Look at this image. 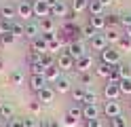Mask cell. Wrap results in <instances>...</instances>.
Segmentation results:
<instances>
[{
  "mask_svg": "<svg viewBox=\"0 0 131 127\" xmlns=\"http://www.w3.org/2000/svg\"><path fill=\"white\" fill-rule=\"evenodd\" d=\"M15 8H17V17H21L23 23L34 19V4H32V0H21L19 4H15Z\"/></svg>",
  "mask_w": 131,
  "mask_h": 127,
  "instance_id": "1",
  "label": "cell"
},
{
  "mask_svg": "<svg viewBox=\"0 0 131 127\" xmlns=\"http://www.w3.org/2000/svg\"><path fill=\"white\" fill-rule=\"evenodd\" d=\"M102 64H106V66H118L121 64V51L118 49H112V47H108L106 51H102Z\"/></svg>",
  "mask_w": 131,
  "mask_h": 127,
  "instance_id": "2",
  "label": "cell"
},
{
  "mask_svg": "<svg viewBox=\"0 0 131 127\" xmlns=\"http://www.w3.org/2000/svg\"><path fill=\"white\" fill-rule=\"evenodd\" d=\"M66 53H68V55L76 62V59H80L83 55H87V47H85V42H68Z\"/></svg>",
  "mask_w": 131,
  "mask_h": 127,
  "instance_id": "3",
  "label": "cell"
},
{
  "mask_svg": "<svg viewBox=\"0 0 131 127\" xmlns=\"http://www.w3.org/2000/svg\"><path fill=\"white\" fill-rule=\"evenodd\" d=\"M104 114L108 116V119L121 116V114H123V106H121V102H118V100H108V102L104 104Z\"/></svg>",
  "mask_w": 131,
  "mask_h": 127,
  "instance_id": "4",
  "label": "cell"
},
{
  "mask_svg": "<svg viewBox=\"0 0 131 127\" xmlns=\"http://www.w3.org/2000/svg\"><path fill=\"white\" fill-rule=\"evenodd\" d=\"M74 64H76L74 59H72L68 53H66V51H61V53L57 55V64H55V66L59 68L61 72H70V70H74Z\"/></svg>",
  "mask_w": 131,
  "mask_h": 127,
  "instance_id": "5",
  "label": "cell"
},
{
  "mask_svg": "<svg viewBox=\"0 0 131 127\" xmlns=\"http://www.w3.org/2000/svg\"><path fill=\"white\" fill-rule=\"evenodd\" d=\"M32 4H34V17H38V21L51 17V6H49L47 2H42V0H34Z\"/></svg>",
  "mask_w": 131,
  "mask_h": 127,
  "instance_id": "6",
  "label": "cell"
},
{
  "mask_svg": "<svg viewBox=\"0 0 131 127\" xmlns=\"http://www.w3.org/2000/svg\"><path fill=\"white\" fill-rule=\"evenodd\" d=\"M91 68H93V57L89 55V53L83 55L80 59H76V64H74V70H76L78 74H85V72L91 70Z\"/></svg>",
  "mask_w": 131,
  "mask_h": 127,
  "instance_id": "7",
  "label": "cell"
},
{
  "mask_svg": "<svg viewBox=\"0 0 131 127\" xmlns=\"http://www.w3.org/2000/svg\"><path fill=\"white\" fill-rule=\"evenodd\" d=\"M23 28H26V38H30V40H34V38H38L40 34H42V30H40V21H26L23 23Z\"/></svg>",
  "mask_w": 131,
  "mask_h": 127,
  "instance_id": "8",
  "label": "cell"
},
{
  "mask_svg": "<svg viewBox=\"0 0 131 127\" xmlns=\"http://www.w3.org/2000/svg\"><path fill=\"white\" fill-rule=\"evenodd\" d=\"M89 42H91V49H93V51H100V53L110 47V42H108V38H106V34H104V32H97V36L91 38Z\"/></svg>",
  "mask_w": 131,
  "mask_h": 127,
  "instance_id": "9",
  "label": "cell"
},
{
  "mask_svg": "<svg viewBox=\"0 0 131 127\" xmlns=\"http://www.w3.org/2000/svg\"><path fill=\"white\" fill-rule=\"evenodd\" d=\"M89 25H91L95 32H106V30H108L106 15H91V17H89Z\"/></svg>",
  "mask_w": 131,
  "mask_h": 127,
  "instance_id": "10",
  "label": "cell"
},
{
  "mask_svg": "<svg viewBox=\"0 0 131 127\" xmlns=\"http://www.w3.org/2000/svg\"><path fill=\"white\" fill-rule=\"evenodd\" d=\"M36 95H38V102H40V104H53V102H55V95H57V91H55L53 87H45L42 91H38Z\"/></svg>",
  "mask_w": 131,
  "mask_h": 127,
  "instance_id": "11",
  "label": "cell"
},
{
  "mask_svg": "<svg viewBox=\"0 0 131 127\" xmlns=\"http://www.w3.org/2000/svg\"><path fill=\"white\" fill-rule=\"evenodd\" d=\"M28 83H30V89L32 91H42L45 87H49V83L45 81V74L42 76H34V74H30V79H28Z\"/></svg>",
  "mask_w": 131,
  "mask_h": 127,
  "instance_id": "12",
  "label": "cell"
},
{
  "mask_svg": "<svg viewBox=\"0 0 131 127\" xmlns=\"http://www.w3.org/2000/svg\"><path fill=\"white\" fill-rule=\"evenodd\" d=\"M15 17H17V8H15L13 4H4L2 8H0V19H2V21L13 23V21H15Z\"/></svg>",
  "mask_w": 131,
  "mask_h": 127,
  "instance_id": "13",
  "label": "cell"
},
{
  "mask_svg": "<svg viewBox=\"0 0 131 127\" xmlns=\"http://www.w3.org/2000/svg\"><path fill=\"white\" fill-rule=\"evenodd\" d=\"M30 47H32V53H40V55H45L49 53V49H47V40L42 36H38L34 40H30Z\"/></svg>",
  "mask_w": 131,
  "mask_h": 127,
  "instance_id": "14",
  "label": "cell"
},
{
  "mask_svg": "<svg viewBox=\"0 0 131 127\" xmlns=\"http://www.w3.org/2000/svg\"><path fill=\"white\" fill-rule=\"evenodd\" d=\"M104 95H106V100H118V97H121V89H118V85H114V83H108V81H106V85H104Z\"/></svg>",
  "mask_w": 131,
  "mask_h": 127,
  "instance_id": "15",
  "label": "cell"
},
{
  "mask_svg": "<svg viewBox=\"0 0 131 127\" xmlns=\"http://www.w3.org/2000/svg\"><path fill=\"white\" fill-rule=\"evenodd\" d=\"M83 119H85V121L100 119V108H97V104H85L83 106Z\"/></svg>",
  "mask_w": 131,
  "mask_h": 127,
  "instance_id": "16",
  "label": "cell"
},
{
  "mask_svg": "<svg viewBox=\"0 0 131 127\" xmlns=\"http://www.w3.org/2000/svg\"><path fill=\"white\" fill-rule=\"evenodd\" d=\"M57 93H68V91H72V81L68 79V76H59V81L55 83V87H53Z\"/></svg>",
  "mask_w": 131,
  "mask_h": 127,
  "instance_id": "17",
  "label": "cell"
},
{
  "mask_svg": "<svg viewBox=\"0 0 131 127\" xmlns=\"http://www.w3.org/2000/svg\"><path fill=\"white\" fill-rule=\"evenodd\" d=\"M40 30L42 34H57V23L53 17H47V19H40Z\"/></svg>",
  "mask_w": 131,
  "mask_h": 127,
  "instance_id": "18",
  "label": "cell"
},
{
  "mask_svg": "<svg viewBox=\"0 0 131 127\" xmlns=\"http://www.w3.org/2000/svg\"><path fill=\"white\" fill-rule=\"evenodd\" d=\"M59 76H61V70H59V68H57V66H51V68H47V70H45V81L47 83H57V81H59Z\"/></svg>",
  "mask_w": 131,
  "mask_h": 127,
  "instance_id": "19",
  "label": "cell"
},
{
  "mask_svg": "<svg viewBox=\"0 0 131 127\" xmlns=\"http://www.w3.org/2000/svg\"><path fill=\"white\" fill-rule=\"evenodd\" d=\"M23 81H26V74H23V70H19V68H15V70L9 72V83L11 85H23Z\"/></svg>",
  "mask_w": 131,
  "mask_h": 127,
  "instance_id": "20",
  "label": "cell"
},
{
  "mask_svg": "<svg viewBox=\"0 0 131 127\" xmlns=\"http://www.w3.org/2000/svg\"><path fill=\"white\" fill-rule=\"evenodd\" d=\"M68 6H66V2L63 0H59V2H57L55 6H51V17L55 19V17H68Z\"/></svg>",
  "mask_w": 131,
  "mask_h": 127,
  "instance_id": "21",
  "label": "cell"
},
{
  "mask_svg": "<svg viewBox=\"0 0 131 127\" xmlns=\"http://www.w3.org/2000/svg\"><path fill=\"white\" fill-rule=\"evenodd\" d=\"M70 93H72V100H74L76 104H85V97H87V89L85 87H74Z\"/></svg>",
  "mask_w": 131,
  "mask_h": 127,
  "instance_id": "22",
  "label": "cell"
},
{
  "mask_svg": "<svg viewBox=\"0 0 131 127\" xmlns=\"http://www.w3.org/2000/svg\"><path fill=\"white\" fill-rule=\"evenodd\" d=\"M11 34L15 38H26V28H23L21 21H13L11 23Z\"/></svg>",
  "mask_w": 131,
  "mask_h": 127,
  "instance_id": "23",
  "label": "cell"
},
{
  "mask_svg": "<svg viewBox=\"0 0 131 127\" xmlns=\"http://www.w3.org/2000/svg\"><path fill=\"white\" fill-rule=\"evenodd\" d=\"M110 72H112V66H106V64H102V62L95 66V74L102 76V79H106V81L110 79Z\"/></svg>",
  "mask_w": 131,
  "mask_h": 127,
  "instance_id": "24",
  "label": "cell"
},
{
  "mask_svg": "<svg viewBox=\"0 0 131 127\" xmlns=\"http://www.w3.org/2000/svg\"><path fill=\"white\" fill-rule=\"evenodd\" d=\"M0 119H2V121H6V123L13 119V106H11V104H6V102L2 104V108H0Z\"/></svg>",
  "mask_w": 131,
  "mask_h": 127,
  "instance_id": "25",
  "label": "cell"
},
{
  "mask_svg": "<svg viewBox=\"0 0 131 127\" xmlns=\"http://www.w3.org/2000/svg\"><path fill=\"white\" fill-rule=\"evenodd\" d=\"M87 8H89V0H72V11H74L76 15L87 11Z\"/></svg>",
  "mask_w": 131,
  "mask_h": 127,
  "instance_id": "26",
  "label": "cell"
},
{
  "mask_svg": "<svg viewBox=\"0 0 131 127\" xmlns=\"http://www.w3.org/2000/svg\"><path fill=\"white\" fill-rule=\"evenodd\" d=\"M87 11L91 13V15H106L104 13V6L97 2V0H89V8H87Z\"/></svg>",
  "mask_w": 131,
  "mask_h": 127,
  "instance_id": "27",
  "label": "cell"
},
{
  "mask_svg": "<svg viewBox=\"0 0 131 127\" xmlns=\"http://www.w3.org/2000/svg\"><path fill=\"white\" fill-rule=\"evenodd\" d=\"M116 47H118V51H131V38L127 36V34H123L121 40L116 42Z\"/></svg>",
  "mask_w": 131,
  "mask_h": 127,
  "instance_id": "28",
  "label": "cell"
},
{
  "mask_svg": "<svg viewBox=\"0 0 131 127\" xmlns=\"http://www.w3.org/2000/svg\"><path fill=\"white\" fill-rule=\"evenodd\" d=\"M106 21H108V30H116L121 25V15H106Z\"/></svg>",
  "mask_w": 131,
  "mask_h": 127,
  "instance_id": "29",
  "label": "cell"
},
{
  "mask_svg": "<svg viewBox=\"0 0 131 127\" xmlns=\"http://www.w3.org/2000/svg\"><path fill=\"white\" fill-rule=\"evenodd\" d=\"M118 89H121V95H131V79H123L118 83Z\"/></svg>",
  "mask_w": 131,
  "mask_h": 127,
  "instance_id": "30",
  "label": "cell"
},
{
  "mask_svg": "<svg viewBox=\"0 0 131 127\" xmlns=\"http://www.w3.org/2000/svg\"><path fill=\"white\" fill-rule=\"evenodd\" d=\"M55 64H57V55H53V53H45L42 55V66L45 68H51Z\"/></svg>",
  "mask_w": 131,
  "mask_h": 127,
  "instance_id": "31",
  "label": "cell"
},
{
  "mask_svg": "<svg viewBox=\"0 0 131 127\" xmlns=\"http://www.w3.org/2000/svg\"><path fill=\"white\" fill-rule=\"evenodd\" d=\"M45 70H47V68H45L42 64H40V62H36V64H30V72L34 74V76H42V74H45Z\"/></svg>",
  "mask_w": 131,
  "mask_h": 127,
  "instance_id": "32",
  "label": "cell"
},
{
  "mask_svg": "<svg viewBox=\"0 0 131 127\" xmlns=\"http://www.w3.org/2000/svg\"><path fill=\"white\" fill-rule=\"evenodd\" d=\"M110 127H127V116H125V114H121V116L110 119Z\"/></svg>",
  "mask_w": 131,
  "mask_h": 127,
  "instance_id": "33",
  "label": "cell"
},
{
  "mask_svg": "<svg viewBox=\"0 0 131 127\" xmlns=\"http://www.w3.org/2000/svg\"><path fill=\"white\" fill-rule=\"evenodd\" d=\"M104 34H106V38H108V42H118V40H121V36H123L118 30H106Z\"/></svg>",
  "mask_w": 131,
  "mask_h": 127,
  "instance_id": "34",
  "label": "cell"
},
{
  "mask_svg": "<svg viewBox=\"0 0 131 127\" xmlns=\"http://www.w3.org/2000/svg\"><path fill=\"white\" fill-rule=\"evenodd\" d=\"M118 74H121V81L123 79H131V66H127V64H118Z\"/></svg>",
  "mask_w": 131,
  "mask_h": 127,
  "instance_id": "35",
  "label": "cell"
},
{
  "mask_svg": "<svg viewBox=\"0 0 131 127\" xmlns=\"http://www.w3.org/2000/svg\"><path fill=\"white\" fill-rule=\"evenodd\" d=\"M78 81H80V85H83L85 89H89V85L93 83V76L89 74V72H85V74H78Z\"/></svg>",
  "mask_w": 131,
  "mask_h": 127,
  "instance_id": "36",
  "label": "cell"
},
{
  "mask_svg": "<svg viewBox=\"0 0 131 127\" xmlns=\"http://www.w3.org/2000/svg\"><path fill=\"white\" fill-rule=\"evenodd\" d=\"M28 108H30V112H32V116H38L40 112H42V104H40L38 100H36V102H32V104H30Z\"/></svg>",
  "mask_w": 131,
  "mask_h": 127,
  "instance_id": "37",
  "label": "cell"
},
{
  "mask_svg": "<svg viewBox=\"0 0 131 127\" xmlns=\"http://www.w3.org/2000/svg\"><path fill=\"white\" fill-rule=\"evenodd\" d=\"M66 114H70L72 119H76V121H78V119H83V106H80V108H78V106H72Z\"/></svg>",
  "mask_w": 131,
  "mask_h": 127,
  "instance_id": "38",
  "label": "cell"
},
{
  "mask_svg": "<svg viewBox=\"0 0 131 127\" xmlns=\"http://www.w3.org/2000/svg\"><path fill=\"white\" fill-rule=\"evenodd\" d=\"M23 127H40V123L36 116H26L23 119Z\"/></svg>",
  "mask_w": 131,
  "mask_h": 127,
  "instance_id": "39",
  "label": "cell"
},
{
  "mask_svg": "<svg viewBox=\"0 0 131 127\" xmlns=\"http://www.w3.org/2000/svg\"><path fill=\"white\" fill-rule=\"evenodd\" d=\"M83 34H85V38H89V40L97 36V32H95V30H93V28H91V25H89V23H87L85 28H83Z\"/></svg>",
  "mask_w": 131,
  "mask_h": 127,
  "instance_id": "40",
  "label": "cell"
},
{
  "mask_svg": "<svg viewBox=\"0 0 131 127\" xmlns=\"http://www.w3.org/2000/svg\"><path fill=\"white\" fill-rule=\"evenodd\" d=\"M6 34H11V23L9 21H0V38L6 36Z\"/></svg>",
  "mask_w": 131,
  "mask_h": 127,
  "instance_id": "41",
  "label": "cell"
},
{
  "mask_svg": "<svg viewBox=\"0 0 131 127\" xmlns=\"http://www.w3.org/2000/svg\"><path fill=\"white\" fill-rule=\"evenodd\" d=\"M6 127H23V119L21 116H13L9 123H6Z\"/></svg>",
  "mask_w": 131,
  "mask_h": 127,
  "instance_id": "42",
  "label": "cell"
},
{
  "mask_svg": "<svg viewBox=\"0 0 131 127\" xmlns=\"http://www.w3.org/2000/svg\"><path fill=\"white\" fill-rule=\"evenodd\" d=\"M97 102V97H95V93L91 91V89H87V97H85V104H95ZM83 104V106H85Z\"/></svg>",
  "mask_w": 131,
  "mask_h": 127,
  "instance_id": "43",
  "label": "cell"
},
{
  "mask_svg": "<svg viewBox=\"0 0 131 127\" xmlns=\"http://www.w3.org/2000/svg\"><path fill=\"white\" fill-rule=\"evenodd\" d=\"M85 127H104L102 119H91V121H85Z\"/></svg>",
  "mask_w": 131,
  "mask_h": 127,
  "instance_id": "44",
  "label": "cell"
},
{
  "mask_svg": "<svg viewBox=\"0 0 131 127\" xmlns=\"http://www.w3.org/2000/svg\"><path fill=\"white\" fill-rule=\"evenodd\" d=\"M121 25L127 30L129 25H131V15H121Z\"/></svg>",
  "mask_w": 131,
  "mask_h": 127,
  "instance_id": "45",
  "label": "cell"
},
{
  "mask_svg": "<svg viewBox=\"0 0 131 127\" xmlns=\"http://www.w3.org/2000/svg\"><path fill=\"white\" fill-rule=\"evenodd\" d=\"M13 40H15V36H13V34H6V36H2V38H0V42H2V45H11Z\"/></svg>",
  "mask_w": 131,
  "mask_h": 127,
  "instance_id": "46",
  "label": "cell"
},
{
  "mask_svg": "<svg viewBox=\"0 0 131 127\" xmlns=\"http://www.w3.org/2000/svg\"><path fill=\"white\" fill-rule=\"evenodd\" d=\"M63 123L68 125V127H74V125H76V119H72L70 114H66V119H63Z\"/></svg>",
  "mask_w": 131,
  "mask_h": 127,
  "instance_id": "47",
  "label": "cell"
},
{
  "mask_svg": "<svg viewBox=\"0 0 131 127\" xmlns=\"http://www.w3.org/2000/svg\"><path fill=\"white\" fill-rule=\"evenodd\" d=\"M42 2H47V4H49V6H55V4H57V2H59V0H42Z\"/></svg>",
  "mask_w": 131,
  "mask_h": 127,
  "instance_id": "48",
  "label": "cell"
},
{
  "mask_svg": "<svg viewBox=\"0 0 131 127\" xmlns=\"http://www.w3.org/2000/svg\"><path fill=\"white\" fill-rule=\"evenodd\" d=\"M97 2H100V4H102V6H104V8H106V6H108V4H110V2H112V0H97Z\"/></svg>",
  "mask_w": 131,
  "mask_h": 127,
  "instance_id": "49",
  "label": "cell"
},
{
  "mask_svg": "<svg viewBox=\"0 0 131 127\" xmlns=\"http://www.w3.org/2000/svg\"><path fill=\"white\" fill-rule=\"evenodd\" d=\"M125 34H127V36H129V38H131V25H129V28H127V30H125Z\"/></svg>",
  "mask_w": 131,
  "mask_h": 127,
  "instance_id": "50",
  "label": "cell"
},
{
  "mask_svg": "<svg viewBox=\"0 0 131 127\" xmlns=\"http://www.w3.org/2000/svg\"><path fill=\"white\" fill-rule=\"evenodd\" d=\"M0 127H6V121H2V119H0Z\"/></svg>",
  "mask_w": 131,
  "mask_h": 127,
  "instance_id": "51",
  "label": "cell"
},
{
  "mask_svg": "<svg viewBox=\"0 0 131 127\" xmlns=\"http://www.w3.org/2000/svg\"><path fill=\"white\" fill-rule=\"evenodd\" d=\"M0 70H4V62H2V59H0Z\"/></svg>",
  "mask_w": 131,
  "mask_h": 127,
  "instance_id": "52",
  "label": "cell"
},
{
  "mask_svg": "<svg viewBox=\"0 0 131 127\" xmlns=\"http://www.w3.org/2000/svg\"><path fill=\"white\" fill-rule=\"evenodd\" d=\"M2 104H4V100H2V97H0V108H2Z\"/></svg>",
  "mask_w": 131,
  "mask_h": 127,
  "instance_id": "53",
  "label": "cell"
},
{
  "mask_svg": "<svg viewBox=\"0 0 131 127\" xmlns=\"http://www.w3.org/2000/svg\"><path fill=\"white\" fill-rule=\"evenodd\" d=\"M129 112H131V106H129Z\"/></svg>",
  "mask_w": 131,
  "mask_h": 127,
  "instance_id": "54",
  "label": "cell"
},
{
  "mask_svg": "<svg viewBox=\"0 0 131 127\" xmlns=\"http://www.w3.org/2000/svg\"><path fill=\"white\" fill-rule=\"evenodd\" d=\"M0 45H2V42H0Z\"/></svg>",
  "mask_w": 131,
  "mask_h": 127,
  "instance_id": "55",
  "label": "cell"
},
{
  "mask_svg": "<svg viewBox=\"0 0 131 127\" xmlns=\"http://www.w3.org/2000/svg\"><path fill=\"white\" fill-rule=\"evenodd\" d=\"M32 2H34V0H32Z\"/></svg>",
  "mask_w": 131,
  "mask_h": 127,
  "instance_id": "56",
  "label": "cell"
}]
</instances>
